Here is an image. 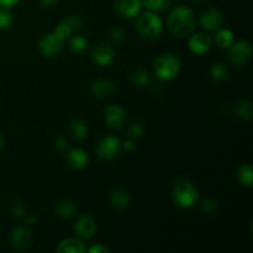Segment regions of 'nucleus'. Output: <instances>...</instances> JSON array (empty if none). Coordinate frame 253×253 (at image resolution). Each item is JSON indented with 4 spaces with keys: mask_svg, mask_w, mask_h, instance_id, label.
<instances>
[{
    "mask_svg": "<svg viewBox=\"0 0 253 253\" xmlns=\"http://www.w3.org/2000/svg\"><path fill=\"white\" fill-rule=\"evenodd\" d=\"M167 27L175 37L190 36L197 27L194 11L187 6L175 7L168 16Z\"/></svg>",
    "mask_w": 253,
    "mask_h": 253,
    "instance_id": "1",
    "label": "nucleus"
},
{
    "mask_svg": "<svg viewBox=\"0 0 253 253\" xmlns=\"http://www.w3.org/2000/svg\"><path fill=\"white\" fill-rule=\"evenodd\" d=\"M172 198L177 207L189 209V208L194 207L199 200V192L189 179L178 178L173 184Z\"/></svg>",
    "mask_w": 253,
    "mask_h": 253,
    "instance_id": "2",
    "label": "nucleus"
},
{
    "mask_svg": "<svg viewBox=\"0 0 253 253\" xmlns=\"http://www.w3.org/2000/svg\"><path fill=\"white\" fill-rule=\"evenodd\" d=\"M180 71V59L174 53H163L153 62V72L160 81H172Z\"/></svg>",
    "mask_w": 253,
    "mask_h": 253,
    "instance_id": "3",
    "label": "nucleus"
},
{
    "mask_svg": "<svg viewBox=\"0 0 253 253\" xmlns=\"http://www.w3.org/2000/svg\"><path fill=\"white\" fill-rule=\"evenodd\" d=\"M163 30V21L160 15L147 10L140 14L137 19V31L145 40H156Z\"/></svg>",
    "mask_w": 253,
    "mask_h": 253,
    "instance_id": "4",
    "label": "nucleus"
},
{
    "mask_svg": "<svg viewBox=\"0 0 253 253\" xmlns=\"http://www.w3.org/2000/svg\"><path fill=\"white\" fill-rule=\"evenodd\" d=\"M120 151L121 142L115 136H106V137H103L99 141L98 147H96L98 157L101 161H105V162H110V161H114L115 158H118V156L120 155Z\"/></svg>",
    "mask_w": 253,
    "mask_h": 253,
    "instance_id": "5",
    "label": "nucleus"
},
{
    "mask_svg": "<svg viewBox=\"0 0 253 253\" xmlns=\"http://www.w3.org/2000/svg\"><path fill=\"white\" fill-rule=\"evenodd\" d=\"M252 56V46L246 40H240V41L234 42L229 47V54L227 58L229 62L234 66H242L246 63Z\"/></svg>",
    "mask_w": 253,
    "mask_h": 253,
    "instance_id": "6",
    "label": "nucleus"
},
{
    "mask_svg": "<svg viewBox=\"0 0 253 253\" xmlns=\"http://www.w3.org/2000/svg\"><path fill=\"white\" fill-rule=\"evenodd\" d=\"M64 41L56 34V32H48V34L43 35L39 42V48L42 56L44 57H54L61 52L62 47H63Z\"/></svg>",
    "mask_w": 253,
    "mask_h": 253,
    "instance_id": "7",
    "label": "nucleus"
},
{
    "mask_svg": "<svg viewBox=\"0 0 253 253\" xmlns=\"http://www.w3.org/2000/svg\"><path fill=\"white\" fill-rule=\"evenodd\" d=\"M91 58L99 67L109 66L115 58V48L109 42H99L91 51Z\"/></svg>",
    "mask_w": 253,
    "mask_h": 253,
    "instance_id": "8",
    "label": "nucleus"
},
{
    "mask_svg": "<svg viewBox=\"0 0 253 253\" xmlns=\"http://www.w3.org/2000/svg\"><path fill=\"white\" fill-rule=\"evenodd\" d=\"M222 21H224V16L216 7H209L204 12H202L199 17L200 26L208 32L217 31L221 27Z\"/></svg>",
    "mask_w": 253,
    "mask_h": 253,
    "instance_id": "9",
    "label": "nucleus"
},
{
    "mask_svg": "<svg viewBox=\"0 0 253 253\" xmlns=\"http://www.w3.org/2000/svg\"><path fill=\"white\" fill-rule=\"evenodd\" d=\"M74 232L81 240L93 239L96 232V221L90 215L84 214L77 219L74 224Z\"/></svg>",
    "mask_w": 253,
    "mask_h": 253,
    "instance_id": "10",
    "label": "nucleus"
},
{
    "mask_svg": "<svg viewBox=\"0 0 253 253\" xmlns=\"http://www.w3.org/2000/svg\"><path fill=\"white\" fill-rule=\"evenodd\" d=\"M104 120L111 130H119L123 127L126 120V111L121 105H109L104 113Z\"/></svg>",
    "mask_w": 253,
    "mask_h": 253,
    "instance_id": "11",
    "label": "nucleus"
},
{
    "mask_svg": "<svg viewBox=\"0 0 253 253\" xmlns=\"http://www.w3.org/2000/svg\"><path fill=\"white\" fill-rule=\"evenodd\" d=\"M10 241L14 249L19 251L29 250L32 245V236L29 230L24 226H16L12 229L10 235Z\"/></svg>",
    "mask_w": 253,
    "mask_h": 253,
    "instance_id": "12",
    "label": "nucleus"
},
{
    "mask_svg": "<svg viewBox=\"0 0 253 253\" xmlns=\"http://www.w3.org/2000/svg\"><path fill=\"white\" fill-rule=\"evenodd\" d=\"M211 43L212 39L208 34H204V32L194 34L193 32L189 37V41H188V47H189L192 53L203 54L209 51L210 47H211Z\"/></svg>",
    "mask_w": 253,
    "mask_h": 253,
    "instance_id": "13",
    "label": "nucleus"
},
{
    "mask_svg": "<svg viewBox=\"0 0 253 253\" xmlns=\"http://www.w3.org/2000/svg\"><path fill=\"white\" fill-rule=\"evenodd\" d=\"M88 162L89 156L88 153H86V151H84L83 148H72V150L68 151V153L66 155V165L68 166L71 169H83V168H85L86 166H88Z\"/></svg>",
    "mask_w": 253,
    "mask_h": 253,
    "instance_id": "14",
    "label": "nucleus"
},
{
    "mask_svg": "<svg viewBox=\"0 0 253 253\" xmlns=\"http://www.w3.org/2000/svg\"><path fill=\"white\" fill-rule=\"evenodd\" d=\"M91 94H93L95 98L98 99H109L115 94L116 91V85L113 81L110 79H96L95 82H93L91 84Z\"/></svg>",
    "mask_w": 253,
    "mask_h": 253,
    "instance_id": "15",
    "label": "nucleus"
},
{
    "mask_svg": "<svg viewBox=\"0 0 253 253\" xmlns=\"http://www.w3.org/2000/svg\"><path fill=\"white\" fill-rule=\"evenodd\" d=\"M115 10L120 16L123 17H135L142 10V2L141 0H116Z\"/></svg>",
    "mask_w": 253,
    "mask_h": 253,
    "instance_id": "16",
    "label": "nucleus"
},
{
    "mask_svg": "<svg viewBox=\"0 0 253 253\" xmlns=\"http://www.w3.org/2000/svg\"><path fill=\"white\" fill-rule=\"evenodd\" d=\"M110 204L116 210H125L131 204V195L124 188H115L110 193Z\"/></svg>",
    "mask_w": 253,
    "mask_h": 253,
    "instance_id": "17",
    "label": "nucleus"
},
{
    "mask_svg": "<svg viewBox=\"0 0 253 253\" xmlns=\"http://www.w3.org/2000/svg\"><path fill=\"white\" fill-rule=\"evenodd\" d=\"M54 211H56L57 216H59L61 219L68 220L76 216L77 212H78V205L73 200H61L54 207Z\"/></svg>",
    "mask_w": 253,
    "mask_h": 253,
    "instance_id": "18",
    "label": "nucleus"
},
{
    "mask_svg": "<svg viewBox=\"0 0 253 253\" xmlns=\"http://www.w3.org/2000/svg\"><path fill=\"white\" fill-rule=\"evenodd\" d=\"M86 251L83 241L79 239H66L57 246L56 252L58 253H84Z\"/></svg>",
    "mask_w": 253,
    "mask_h": 253,
    "instance_id": "19",
    "label": "nucleus"
},
{
    "mask_svg": "<svg viewBox=\"0 0 253 253\" xmlns=\"http://www.w3.org/2000/svg\"><path fill=\"white\" fill-rule=\"evenodd\" d=\"M128 79H130V82L133 85L142 88V86H146L150 84L151 77L150 73L143 67L137 66L131 68V71L128 72Z\"/></svg>",
    "mask_w": 253,
    "mask_h": 253,
    "instance_id": "20",
    "label": "nucleus"
},
{
    "mask_svg": "<svg viewBox=\"0 0 253 253\" xmlns=\"http://www.w3.org/2000/svg\"><path fill=\"white\" fill-rule=\"evenodd\" d=\"M68 131L71 137L76 141H82L88 136V126L84 121L79 120V119L72 120L69 123Z\"/></svg>",
    "mask_w": 253,
    "mask_h": 253,
    "instance_id": "21",
    "label": "nucleus"
},
{
    "mask_svg": "<svg viewBox=\"0 0 253 253\" xmlns=\"http://www.w3.org/2000/svg\"><path fill=\"white\" fill-rule=\"evenodd\" d=\"M236 177L242 185L251 188L253 184V168L250 163H242L236 170Z\"/></svg>",
    "mask_w": 253,
    "mask_h": 253,
    "instance_id": "22",
    "label": "nucleus"
},
{
    "mask_svg": "<svg viewBox=\"0 0 253 253\" xmlns=\"http://www.w3.org/2000/svg\"><path fill=\"white\" fill-rule=\"evenodd\" d=\"M234 42V32L227 29H221V27L217 30L216 35H215V43L217 44V47H220V48H229Z\"/></svg>",
    "mask_w": 253,
    "mask_h": 253,
    "instance_id": "23",
    "label": "nucleus"
},
{
    "mask_svg": "<svg viewBox=\"0 0 253 253\" xmlns=\"http://www.w3.org/2000/svg\"><path fill=\"white\" fill-rule=\"evenodd\" d=\"M235 113L240 120L250 121L252 119V103L247 99L237 101L236 106H235Z\"/></svg>",
    "mask_w": 253,
    "mask_h": 253,
    "instance_id": "24",
    "label": "nucleus"
},
{
    "mask_svg": "<svg viewBox=\"0 0 253 253\" xmlns=\"http://www.w3.org/2000/svg\"><path fill=\"white\" fill-rule=\"evenodd\" d=\"M209 74L214 81L222 82L225 79H227V77H229V69H227V67L224 63L216 62V63H214L210 67Z\"/></svg>",
    "mask_w": 253,
    "mask_h": 253,
    "instance_id": "25",
    "label": "nucleus"
},
{
    "mask_svg": "<svg viewBox=\"0 0 253 253\" xmlns=\"http://www.w3.org/2000/svg\"><path fill=\"white\" fill-rule=\"evenodd\" d=\"M68 46L72 52L74 53H83L86 48H88V40L82 35H77V36L69 37Z\"/></svg>",
    "mask_w": 253,
    "mask_h": 253,
    "instance_id": "26",
    "label": "nucleus"
},
{
    "mask_svg": "<svg viewBox=\"0 0 253 253\" xmlns=\"http://www.w3.org/2000/svg\"><path fill=\"white\" fill-rule=\"evenodd\" d=\"M142 6L150 11H165L169 6V0H141Z\"/></svg>",
    "mask_w": 253,
    "mask_h": 253,
    "instance_id": "27",
    "label": "nucleus"
},
{
    "mask_svg": "<svg viewBox=\"0 0 253 253\" xmlns=\"http://www.w3.org/2000/svg\"><path fill=\"white\" fill-rule=\"evenodd\" d=\"M126 132H127L128 138H131V140H137V138L142 137L143 133H145V126H143V124L141 121H133V123H131L128 125Z\"/></svg>",
    "mask_w": 253,
    "mask_h": 253,
    "instance_id": "28",
    "label": "nucleus"
},
{
    "mask_svg": "<svg viewBox=\"0 0 253 253\" xmlns=\"http://www.w3.org/2000/svg\"><path fill=\"white\" fill-rule=\"evenodd\" d=\"M200 208H202L203 211L207 215H210V216H214L219 212V204L215 199H211V198H208V199H204L200 204Z\"/></svg>",
    "mask_w": 253,
    "mask_h": 253,
    "instance_id": "29",
    "label": "nucleus"
},
{
    "mask_svg": "<svg viewBox=\"0 0 253 253\" xmlns=\"http://www.w3.org/2000/svg\"><path fill=\"white\" fill-rule=\"evenodd\" d=\"M12 21H14V17H12V14L9 10V7H0V30L9 29L12 25Z\"/></svg>",
    "mask_w": 253,
    "mask_h": 253,
    "instance_id": "30",
    "label": "nucleus"
},
{
    "mask_svg": "<svg viewBox=\"0 0 253 253\" xmlns=\"http://www.w3.org/2000/svg\"><path fill=\"white\" fill-rule=\"evenodd\" d=\"M62 21L64 22V24L67 25V26L69 27V29L72 30V32H76L78 31V30L82 29V25H83V21H82L81 16H78V15H67V16L63 17V20Z\"/></svg>",
    "mask_w": 253,
    "mask_h": 253,
    "instance_id": "31",
    "label": "nucleus"
},
{
    "mask_svg": "<svg viewBox=\"0 0 253 253\" xmlns=\"http://www.w3.org/2000/svg\"><path fill=\"white\" fill-rule=\"evenodd\" d=\"M10 214L14 219H21L26 214V209H25V205L21 202H14L10 207Z\"/></svg>",
    "mask_w": 253,
    "mask_h": 253,
    "instance_id": "32",
    "label": "nucleus"
},
{
    "mask_svg": "<svg viewBox=\"0 0 253 253\" xmlns=\"http://www.w3.org/2000/svg\"><path fill=\"white\" fill-rule=\"evenodd\" d=\"M110 39L111 41L116 42V43H121L123 41H125L126 39V31L120 26H114L113 29L110 30Z\"/></svg>",
    "mask_w": 253,
    "mask_h": 253,
    "instance_id": "33",
    "label": "nucleus"
},
{
    "mask_svg": "<svg viewBox=\"0 0 253 253\" xmlns=\"http://www.w3.org/2000/svg\"><path fill=\"white\" fill-rule=\"evenodd\" d=\"M54 32H56V34L58 35V36L61 37L64 42H66L67 40L72 36V34H73V32H72V30L69 29V27L67 26L63 21H61L58 25H57L56 29H54Z\"/></svg>",
    "mask_w": 253,
    "mask_h": 253,
    "instance_id": "34",
    "label": "nucleus"
},
{
    "mask_svg": "<svg viewBox=\"0 0 253 253\" xmlns=\"http://www.w3.org/2000/svg\"><path fill=\"white\" fill-rule=\"evenodd\" d=\"M53 145L56 150L61 151L62 152V151H66L67 147H68V141H67L64 137H62V136H58V137L54 138Z\"/></svg>",
    "mask_w": 253,
    "mask_h": 253,
    "instance_id": "35",
    "label": "nucleus"
},
{
    "mask_svg": "<svg viewBox=\"0 0 253 253\" xmlns=\"http://www.w3.org/2000/svg\"><path fill=\"white\" fill-rule=\"evenodd\" d=\"M88 252L89 253H109L110 252V250H109L108 247L104 246V245L96 244V245H93V246L88 250Z\"/></svg>",
    "mask_w": 253,
    "mask_h": 253,
    "instance_id": "36",
    "label": "nucleus"
},
{
    "mask_svg": "<svg viewBox=\"0 0 253 253\" xmlns=\"http://www.w3.org/2000/svg\"><path fill=\"white\" fill-rule=\"evenodd\" d=\"M121 148H123L124 151H126V152H132V151L136 148L135 141L131 140V138H128L127 141H125V142L121 145Z\"/></svg>",
    "mask_w": 253,
    "mask_h": 253,
    "instance_id": "37",
    "label": "nucleus"
},
{
    "mask_svg": "<svg viewBox=\"0 0 253 253\" xmlns=\"http://www.w3.org/2000/svg\"><path fill=\"white\" fill-rule=\"evenodd\" d=\"M20 1H21V0H0V6L10 7V6H14V5L19 4Z\"/></svg>",
    "mask_w": 253,
    "mask_h": 253,
    "instance_id": "38",
    "label": "nucleus"
},
{
    "mask_svg": "<svg viewBox=\"0 0 253 253\" xmlns=\"http://www.w3.org/2000/svg\"><path fill=\"white\" fill-rule=\"evenodd\" d=\"M40 5L43 7H51L57 2V0H39Z\"/></svg>",
    "mask_w": 253,
    "mask_h": 253,
    "instance_id": "39",
    "label": "nucleus"
},
{
    "mask_svg": "<svg viewBox=\"0 0 253 253\" xmlns=\"http://www.w3.org/2000/svg\"><path fill=\"white\" fill-rule=\"evenodd\" d=\"M25 222H26L29 226H32L34 224H36V217L34 216V215H26V217H25Z\"/></svg>",
    "mask_w": 253,
    "mask_h": 253,
    "instance_id": "40",
    "label": "nucleus"
},
{
    "mask_svg": "<svg viewBox=\"0 0 253 253\" xmlns=\"http://www.w3.org/2000/svg\"><path fill=\"white\" fill-rule=\"evenodd\" d=\"M195 1H197L198 4H208V2H210L211 0H195Z\"/></svg>",
    "mask_w": 253,
    "mask_h": 253,
    "instance_id": "41",
    "label": "nucleus"
},
{
    "mask_svg": "<svg viewBox=\"0 0 253 253\" xmlns=\"http://www.w3.org/2000/svg\"><path fill=\"white\" fill-rule=\"evenodd\" d=\"M1 148H2V137L1 135H0V151H1Z\"/></svg>",
    "mask_w": 253,
    "mask_h": 253,
    "instance_id": "42",
    "label": "nucleus"
},
{
    "mask_svg": "<svg viewBox=\"0 0 253 253\" xmlns=\"http://www.w3.org/2000/svg\"><path fill=\"white\" fill-rule=\"evenodd\" d=\"M178 1H183V0H178Z\"/></svg>",
    "mask_w": 253,
    "mask_h": 253,
    "instance_id": "43",
    "label": "nucleus"
}]
</instances>
